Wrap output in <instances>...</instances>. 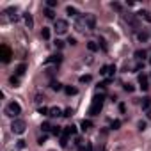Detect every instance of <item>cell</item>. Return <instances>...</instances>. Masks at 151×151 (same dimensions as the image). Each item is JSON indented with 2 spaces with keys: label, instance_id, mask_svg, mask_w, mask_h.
Here are the masks:
<instances>
[{
  "label": "cell",
  "instance_id": "cell-27",
  "mask_svg": "<svg viewBox=\"0 0 151 151\" xmlns=\"http://www.w3.org/2000/svg\"><path fill=\"white\" fill-rule=\"evenodd\" d=\"M121 126V121L119 119H116V121H112V125H110V128H112V130H117Z\"/></svg>",
  "mask_w": 151,
  "mask_h": 151
},
{
  "label": "cell",
  "instance_id": "cell-31",
  "mask_svg": "<svg viewBox=\"0 0 151 151\" xmlns=\"http://www.w3.org/2000/svg\"><path fill=\"white\" fill-rule=\"evenodd\" d=\"M11 84H13L14 87H18V85H20V78H18V77H11Z\"/></svg>",
  "mask_w": 151,
  "mask_h": 151
},
{
  "label": "cell",
  "instance_id": "cell-29",
  "mask_svg": "<svg viewBox=\"0 0 151 151\" xmlns=\"http://www.w3.org/2000/svg\"><path fill=\"white\" fill-rule=\"evenodd\" d=\"M60 146H62V148L68 146V137L66 135H60Z\"/></svg>",
  "mask_w": 151,
  "mask_h": 151
},
{
  "label": "cell",
  "instance_id": "cell-22",
  "mask_svg": "<svg viewBox=\"0 0 151 151\" xmlns=\"http://www.w3.org/2000/svg\"><path fill=\"white\" fill-rule=\"evenodd\" d=\"M41 37H43V39H48V37H50V28L43 27V30H41Z\"/></svg>",
  "mask_w": 151,
  "mask_h": 151
},
{
  "label": "cell",
  "instance_id": "cell-1",
  "mask_svg": "<svg viewBox=\"0 0 151 151\" xmlns=\"http://www.w3.org/2000/svg\"><path fill=\"white\" fill-rule=\"evenodd\" d=\"M102 107H103V96H102V94H96V96L93 98V103H91L87 114H89V116H98L100 112H102Z\"/></svg>",
  "mask_w": 151,
  "mask_h": 151
},
{
  "label": "cell",
  "instance_id": "cell-38",
  "mask_svg": "<svg viewBox=\"0 0 151 151\" xmlns=\"http://www.w3.org/2000/svg\"><path fill=\"white\" fill-rule=\"evenodd\" d=\"M68 43L71 45V46H75V45H77V39H75V37H69V39H68Z\"/></svg>",
  "mask_w": 151,
  "mask_h": 151
},
{
  "label": "cell",
  "instance_id": "cell-40",
  "mask_svg": "<svg viewBox=\"0 0 151 151\" xmlns=\"http://www.w3.org/2000/svg\"><path fill=\"white\" fill-rule=\"evenodd\" d=\"M18 148H20V149L25 148V140H18Z\"/></svg>",
  "mask_w": 151,
  "mask_h": 151
},
{
  "label": "cell",
  "instance_id": "cell-41",
  "mask_svg": "<svg viewBox=\"0 0 151 151\" xmlns=\"http://www.w3.org/2000/svg\"><path fill=\"white\" fill-rule=\"evenodd\" d=\"M112 9H116V11H121V5H119V4H116V2H114V4H112Z\"/></svg>",
  "mask_w": 151,
  "mask_h": 151
},
{
  "label": "cell",
  "instance_id": "cell-4",
  "mask_svg": "<svg viewBox=\"0 0 151 151\" xmlns=\"http://www.w3.org/2000/svg\"><path fill=\"white\" fill-rule=\"evenodd\" d=\"M53 28H55V32H59V34H64L66 30H68V22H66V20H55Z\"/></svg>",
  "mask_w": 151,
  "mask_h": 151
},
{
  "label": "cell",
  "instance_id": "cell-15",
  "mask_svg": "<svg viewBox=\"0 0 151 151\" xmlns=\"http://www.w3.org/2000/svg\"><path fill=\"white\" fill-rule=\"evenodd\" d=\"M23 18H25V23H27V27H28V28H32V25H34V20H32V16H30V14L27 13Z\"/></svg>",
  "mask_w": 151,
  "mask_h": 151
},
{
  "label": "cell",
  "instance_id": "cell-16",
  "mask_svg": "<svg viewBox=\"0 0 151 151\" xmlns=\"http://www.w3.org/2000/svg\"><path fill=\"white\" fill-rule=\"evenodd\" d=\"M80 126H82V130H84V132H85V130H89L91 126H93V123H91L89 119H84L82 123H80Z\"/></svg>",
  "mask_w": 151,
  "mask_h": 151
},
{
  "label": "cell",
  "instance_id": "cell-7",
  "mask_svg": "<svg viewBox=\"0 0 151 151\" xmlns=\"http://www.w3.org/2000/svg\"><path fill=\"white\" fill-rule=\"evenodd\" d=\"M100 73L105 75V77H114V73H116V66H114V64H112V66H103Z\"/></svg>",
  "mask_w": 151,
  "mask_h": 151
},
{
  "label": "cell",
  "instance_id": "cell-25",
  "mask_svg": "<svg viewBox=\"0 0 151 151\" xmlns=\"http://www.w3.org/2000/svg\"><path fill=\"white\" fill-rule=\"evenodd\" d=\"M39 114H43V116H50V108H48V107H39Z\"/></svg>",
  "mask_w": 151,
  "mask_h": 151
},
{
  "label": "cell",
  "instance_id": "cell-20",
  "mask_svg": "<svg viewBox=\"0 0 151 151\" xmlns=\"http://www.w3.org/2000/svg\"><path fill=\"white\" fill-rule=\"evenodd\" d=\"M91 80H93L91 75H82V77H80V82H82V84H89Z\"/></svg>",
  "mask_w": 151,
  "mask_h": 151
},
{
  "label": "cell",
  "instance_id": "cell-33",
  "mask_svg": "<svg viewBox=\"0 0 151 151\" xmlns=\"http://www.w3.org/2000/svg\"><path fill=\"white\" fill-rule=\"evenodd\" d=\"M46 5H48L50 9H52V7H55V5H57V0H48V2H46Z\"/></svg>",
  "mask_w": 151,
  "mask_h": 151
},
{
  "label": "cell",
  "instance_id": "cell-18",
  "mask_svg": "<svg viewBox=\"0 0 151 151\" xmlns=\"http://www.w3.org/2000/svg\"><path fill=\"white\" fill-rule=\"evenodd\" d=\"M135 59H139V60L146 59V50H137V52H135Z\"/></svg>",
  "mask_w": 151,
  "mask_h": 151
},
{
  "label": "cell",
  "instance_id": "cell-30",
  "mask_svg": "<svg viewBox=\"0 0 151 151\" xmlns=\"http://www.w3.org/2000/svg\"><path fill=\"white\" fill-rule=\"evenodd\" d=\"M52 89H53V91H60V89H62V84H59V82H52Z\"/></svg>",
  "mask_w": 151,
  "mask_h": 151
},
{
  "label": "cell",
  "instance_id": "cell-11",
  "mask_svg": "<svg viewBox=\"0 0 151 151\" xmlns=\"http://www.w3.org/2000/svg\"><path fill=\"white\" fill-rule=\"evenodd\" d=\"M60 60H62V55H60V53H57V55H50V57L45 60V64H50V62H55V64H59Z\"/></svg>",
  "mask_w": 151,
  "mask_h": 151
},
{
  "label": "cell",
  "instance_id": "cell-9",
  "mask_svg": "<svg viewBox=\"0 0 151 151\" xmlns=\"http://www.w3.org/2000/svg\"><path fill=\"white\" fill-rule=\"evenodd\" d=\"M75 133H77V126H75V125L64 126V130H62V135H66V137H71V135H75Z\"/></svg>",
  "mask_w": 151,
  "mask_h": 151
},
{
  "label": "cell",
  "instance_id": "cell-26",
  "mask_svg": "<svg viewBox=\"0 0 151 151\" xmlns=\"http://www.w3.org/2000/svg\"><path fill=\"white\" fill-rule=\"evenodd\" d=\"M52 133L53 135H62V130H60V126H52Z\"/></svg>",
  "mask_w": 151,
  "mask_h": 151
},
{
  "label": "cell",
  "instance_id": "cell-24",
  "mask_svg": "<svg viewBox=\"0 0 151 151\" xmlns=\"http://www.w3.org/2000/svg\"><path fill=\"white\" fill-rule=\"evenodd\" d=\"M87 48L91 50V52H96V50H98V45H96L94 41H89V43H87Z\"/></svg>",
  "mask_w": 151,
  "mask_h": 151
},
{
  "label": "cell",
  "instance_id": "cell-36",
  "mask_svg": "<svg viewBox=\"0 0 151 151\" xmlns=\"http://www.w3.org/2000/svg\"><path fill=\"white\" fill-rule=\"evenodd\" d=\"M64 116H66V117L73 116V108H66V110H64Z\"/></svg>",
  "mask_w": 151,
  "mask_h": 151
},
{
  "label": "cell",
  "instance_id": "cell-37",
  "mask_svg": "<svg viewBox=\"0 0 151 151\" xmlns=\"http://www.w3.org/2000/svg\"><path fill=\"white\" fill-rule=\"evenodd\" d=\"M139 130H140V132L146 130V123H144V121H139Z\"/></svg>",
  "mask_w": 151,
  "mask_h": 151
},
{
  "label": "cell",
  "instance_id": "cell-10",
  "mask_svg": "<svg viewBox=\"0 0 151 151\" xmlns=\"http://www.w3.org/2000/svg\"><path fill=\"white\" fill-rule=\"evenodd\" d=\"M139 85H140V89L142 91H148V77L146 75H139Z\"/></svg>",
  "mask_w": 151,
  "mask_h": 151
},
{
  "label": "cell",
  "instance_id": "cell-2",
  "mask_svg": "<svg viewBox=\"0 0 151 151\" xmlns=\"http://www.w3.org/2000/svg\"><path fill=\"white\" fill-rule=\"evenodd\" d=\"M25 128H27V123H25L23 119H14L13 125H11L13 133H16V135H22V133L25 132Z\"/></svg>",
  "mask_w": 151,
  "mask_h": 151
},
{
  "label": "cell",
  "instance_id": "cell-34",
  "mask_svg": "<svg viewBox=\"0 0 151 151\" xmlns=\"http://www.w3.org/2000/svg\"><path fill=\"white\" fill-rule=\"evenodd\" d=\"M55 46L57 48H62L64 46V41H62V39H55Z\"/></svg>",
  "mask_w": 151,
  "mask_h": 151
},
{
  "label": "cell",
  "instance_id": "cell-42",
  "mask_svg": "<svg viewBox=\"0 0 151 151\" xmlns=\"http://www.w3.org/2000/svg\"><path fill=\"white\" fill-rule=\"evenodd\" d=\"M45 140H46V135H43L41 139H39V140H37V142H39V144H43V142H45Z\"/></svg>",
  "mask_w": 151,
  "mask_h": 151
},
{
  "label": "cell",
  "instance_id": "cell-23",
  "mask_svg": "<svg viewBox=\"0 0 151 151\" xmlns=\"http://www.w3.org/2000/svg\"><path fill=\"white\" fill-rule=\"evenodd\" d=\"M45 16L52 20V18L55 16V13H53V11H52V9H50V7H46V9H45Z\"/></svg>",
  "mask_w": 151,
  "mask_h": 151
},
{
  "label": "cell",
  "instance_id": "cell-39",
  "mask_svg": "<svg viewBox=\"0 0 151 151\" xmlns=\"http://www.w3.org/2000/svg\"><path fill=\"white\" fill-rule=\"evenodd\" d=\"M85 151H93V144H91V142L85 144Z\"/></svg>",
  "mask_w": 151,
  "mask_h": 151
},
{
  "label": "cell",
  "instance_id": "cell-13",
  "mask_svg": "<svg viewBox=\"0 0 151 151\" xmlns=\"http://www.w3.org/2000/svg\"><path fill=\"white\" fill-rule=\"evenodd\" d=\"M140 105H142V108H144V110H149V108H151V98H149V96L142 98V102H140Z\"/></svg>",
  "mask_w": 151,
  "mask_h": 151
},
{
  "label": "cell",
  "instance_id": "cell-28",
  "mask_svg": "<svg viewBox=\"0 0 151 151\" xmlns=\"http://www.w3.org/2000/svg\"><path fill=\"white\" fill-rule=\"evenodd\" d=\"M137 37H139V41H148V34L146 32H139Z\"/></svg>",
  "mask_w": 151,
  "mask_h": 151
},
{
  "label": "cell",
  "instance_id": "cell-14",
  "mask_svg": "<svg viewBox=\"0 0 151 151\" xmlns=\"http://www.w3.org/2000/svg\"><path fill=\"white\" fill-rule=\"evenodd\" d=\"M25 69H27V64H20V66L16 68V77L20 78V77H22V75L25 73Z\"/></svg>",
  "mask_w": 151,
  "mask_h": 151
},
{
  "label": "cell",
  "instance_id": "cell-8",
  "mask_svg": "<svg viewBox=\"0 0 151 151\" xmlns=\"http://www.w3.org/2000/svg\"><path fill=\"white\" fill-rule=\"evenodd\" d=\"M75 28L78 30V32H84V30L87 28V25H85V18H77V22H75Z\"/></svg>",
  "mask_w": 151,
  "mask_h": 151
},
{
  "label": "cell",
  "instance_id": "cell-35",
  "mask_svg": "<svg viewBox=\"0 0 151 151\" xmlns=\"http://www.w3.org/2000/svg\"><path fill=\"white\" fill-rule=\"evenodd\" d=\"M41 128L45 130V132H48V130H52V126H50V123H43V125H41Z\"/></svg>",
  "mask_w": 151,
  "mask_h": 151
},
{
  "label": "cell",
  "instance_id": "cell-5",
  "mask_svg": "<svg viewBox=\"0 0 151 151\" xmlns=\"http://www.w3.org/2000/svg\"><path fill=\"white\" fill-rule=\"evenodd\" d=\"M0 57H2V62H9L11 60V50L5 45H2V48H0Z\"/></svg>",
  "mask_w": 151,
  "mask_h": 151
},
{
  "label": "cell",
  "instance_id": "cell-19",
  "mask_svg": "<svg viewBox=\"0 0 151 151\" xmlns=\"http://www.w3.org/2000/svg\"><path fill=\"white\" fill-rule=\"evenodd\" d=\"M64 91H66V94H69V96H73V94H77L78 91H77V87H64Z\"/></svg>",
  "mask_w": 151,
  "mask_h": 151
},
{
  "label": "cell",
  "instance_id": "cell-43",
  "mask_svg": "<svg viewBox=\"0 0 151 151\" xmlns=\"http://www.w3.org/2000/svg\"><path fill=\"white\" fill-rule=\"evenodd\" d=\"M149 64H151V57H149Z\"/></svg>",
  "mask_w": 151,
  "mask_h": 151
},
{
  "label": "cell",
  "instance_id": "cell-6",
  "mask_svg": "<svg viewBox=\"0 0 151 151\" xmlns=\"http://www.w3.org/2000/svg\"><path fill=\"white\" fill-rule=\"evenodd\" d=\"M84 18H85V25H87V30H93V28L96 27V18H94V14H85Z\"/></svg>",
  "mask_w": 151,
  "mask_h": 151
},
{
  "label": "cell",
  "instance_id": "cell-3",
  "mask_svg": "<svg viewBox=\"0 0 151 151\" xmlns=\"http://www.w3.org/2000/svg\"><path fill=\"white\" fill-rule=\"evenodd\" d=\"M5 112H7V116H11V117H16L20 112H22V107H20V103H18V102H11V103L7 105Z\"/></svg>",
  "mask_w": 151,
  "mask_h": 151
},
{
  "label": "cell",
  "instance_id": "cell-17",
  "mask_svg": "<svg viewBox=\"0 0 151 151\" xmlns=\"http://www.w3.org/2000/svg\"><path fill=\"white\" fill-rule=\"evenodd\" d=\"M66 13H68L69 16H78V11H77L75 7H71V5H68V7H66Z\"/></svg>",
  "mask_w": 151,
  "mask_h": 151
},
{
  "label": "cell",
  "instance_id": "cell-12",
  "mask_svg": "<svg viewBox=\"0 0 151 151\" xmlns=\"http://www.w3.org/2000/svg\"><path fill=\"white\" fill-rule=\"evenodd\" d=\"M50 116H52V117H59V116H64V114H62V110H60L59 107H52V108H50Z\"/></svg>",
  "mask_w": 151,
  "mask_h": 151
},
{
  "label": "cell",
  "instance_id": "cell-32",
  "mask_svg": "<svg viewBox=\"0 0 151 151\" xmlns=\"http://www.w3.org/2000/svg\"><path fill=\"white\" fill-rule=\"evenodd\" d=\"M125 91H128V93H133V91H135V87H133L132 84H125Z\"/></svg>",
  "mask_w": 151,
  "mask_h": 151
},
{
  "label": "cell",
  "instance_id": "cell-21",
  "mask_svg": "<svg viewBox=\"0 0 151 151\" xmlns=\"http://www.w3.org/2000/svg\"><path fill=\"white\" fill-rule=\"evenodd\" d=\"M139 14H140V16H142V18L146 20V22H148V23H151V16H149V13H148V11H140Z\"/></svg>",
  "mask_w": 151,
  "mask_h": 151
}]
</instances>
